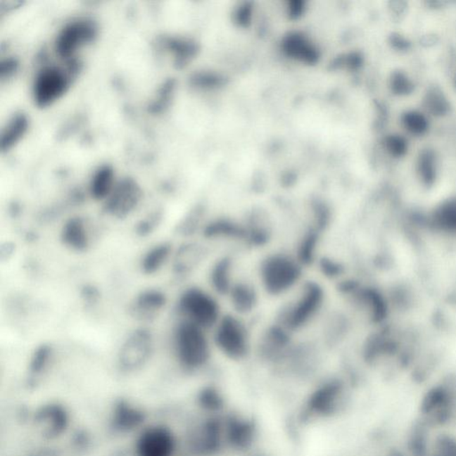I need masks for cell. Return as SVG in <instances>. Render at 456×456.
<instances>
[{
    "mask_svg": "<svg viewBox=\"0 0 456 456\" xmlns=\"http://www.w3.org/2000/svg\"><path fill=\"white\" fill-rule=\"evenodd\" d=\"M177 360L186 370L196 371L208 363L210 345L205 330L189 321L180 322L173 335Z\"/></svg>",
    "mask_w": 456,
    "mask_h": 456,
    "instance_id": "6da1fadb",
    "label": "cell"
},
{
    "mask_svg": "<svg viewBox=\"0 0 456 456\" xmlns=\"http://www.w3.org/2000/svg\"><path fill=\"white\" fill-rule=\"evenodd\" d=\"M419 171L424 179L430 180L435 176L436 160L433 153L426 151L421 154L418 163Z\"/></svg>",
    "mask_w": 456,
    "mask_h": 456,
    "instance_id": "7402d4cb",
    "label": "cell"
},
{
    "mask_svg": "<svg viewBox=\"0 0 456 456\" xmlns=\"http://www.w3.org/2000/svg\"><path fill=\"white\" fill-rule=\"evenodd\" d=\"M300 276V265L286 254L270 255L261 264V281L265 290L274 296H279L293 289Z\"/></svg>",
    "mask_w": 456,
    "mask_h": 456,
    "instance_id": "7a4b0ae2",
    "label": "cell"
},
{
    "mask_svg": "<svg viewBox=\"0 0 456 456\" xmlns=\"http://www.w3.org/2000/svg\"><path fill=\"white\" fill-rule=\"evenodd\" d=\"M230 267L229 261L223 260L213 268V273H211V281L217 291L229 293L232 288L233 284H230Z\"/></svg>",
    "mask_w": 456,
    "mask_h": 456,
    "instance_id": "d6986e66",
    "label": "cell"
},
{
    "mask_svg": "<svg viewBox=\"0 0 456 456\" xmlns=\"http://www.w3.org/2000/svg\"><path fill=\"white\" fill-rule=\"evenodd\" d=\"M61 238L63 244L75 251H84L89 246V234L82 217H72L63 224Z\"/></svg>",
    "mask_w": 456,
    "mask_h": 456,
    "instance_id": "4fadbf2b",
    "label": "cell"
},
{
    "mask_svg": "<svg viewBox=\"0 0 456 456\" xmlns=\"http://www.w3.org/2000/svg\"><path fill=\"white\" fill-rule=\"evenodd\" d=\"M323 291L318 285H306L283 315L284 323L290 329H298L311 321L323 303Z\"/></svg>",
    "mask_w": 456,
    "mask_h": 456,
    "instance_id": "8992f818",
    "label": "cell"
},
{
    "mask_svg": "<svg viewBox=\"0 0 456 456\" xmlns=\"http://www.w3.org/2000/svg\"><path fill=\"white\" fill-rule=\"evenodd\" d=\"M69 84V76L57 67H46L40 70L33 87L37 105L42 107L51 105L66 92Z\"/></svg>",
    "mask_w": 456,
    "mask_h": 456,
    "instance_id": "52a82bcc",
    "label": "cell"
},
{
    "mask_svg": "<svg viewBox=\"0 0 456 456\" xmlns=\"http://www.w3.org/2000/svg\"><path fill=\"white\" fill-rule=\"evenodd\" d=\"M234 308L241 313H248L257 303V294L250 284L240 283L233 285L229 291Z\"/></svg>",
    "mask_w": 456,
    "mask_h": 456,
    "instance_id": "2e32d148",
    "label": "cell"
},
{
    "mask_svg": "<svg viewBox=\"0 0 456 456\" xmlns=\"http://www.w3.org/2000/svg\"><path fill=\"white\" fill-rule=\"evenodd\" d=\"M392 87L394 91L399 95H405L410 93L412 90V84L403 73L398 72L392 80Z\"/></svg>",
    "mask_w": 456,
    "mask_h": 456,
    "instance_id": "603a6c76",
    "label": "cell"
},
{
    "mask_svg": "<svg viewBox=\"0 0 456 456\" xmlns=\"http://www.w3.org/2000/svg\"><path fill=\"white\" fill-rule=\"evenodd\" d=\"M166 304V297L156 290L144 291L137 298L135 308L143 316H151L156 311L162 310Z\"/></svg>",
    "mask_w": 456,
    "mask_h": 456,
    "instance_id": "e0dca14e",
    "label": "cell"
},
{
    "mask_svg": "<svg viewBox=\"0 0 456 456\" xmlns=\"http://www.w3.org/2000/svg\"><path fill=\"white\" fill-rule=\"evenodd\" d=\"M95 36L96 28L91 23L77 21L70 23L57 37L56 52L63 59H72L77 50L92 42Z\"/></svg>",
    "mask_w": 456,
    "mask_h": 456,
    "instance_id": "9c48e42d",
    "label": "cell"
},
{
    "mask_svg": "<svg viewBox=\"0 0 456 456\" xmlns=\"http://www.w3.org/2000/svg\"><path fill=\"white\" fill-rule=\"evenodd\" d=\"M142 197L140 187L132 179L117 183L106 200V210L110 216L124 219L136 209Z\"/></svg>",
    "mask_w": 456,
    "mask_h": 456,
    "instance_id": "ba28073f",
    "label": "cell"
},
{
    "mask_svg": "<svg viewBox=\"0 0 456 456\" xmlns=\"http://www.w3.org/2000/svg\"><path fill=\"white\" fill-rule=\"evenodd\" d=\"M214 341L221 353L232 360H241L250 350V335L246 325L237 317H221L216 324Z\"/></svg>",
    "mask_w": 456,
    "mask_h": 456,
    "instance_id": "277c9868",
    "label": "cell"
},
{
    "mask_svg": "<svg viewBox=\"0 0 456 456\" xmlns=\"http://www.w3.org/2000/svg\"><path fill=\"white\" fill-rule=\"evenodd\" d=\"M342 387L336 382H330L320 387L312 394L308 401V409L315 415L324 417L334 414L342 405Z\"/></svg>",
    "mask_w": 456,
    "mask_h": 456,
    "instance_id": "30bf717a",
    "label": "cell"
},
{
    "mask_svg": "<svg viewBox=\"0 0 456 456\" xmlns=\"http://www.w3.org/2000/svg\"><path fill=\"white\" fill-rule=\"evenodd\" d=\"M179 310L184 320L205 331L215 327L222 317L215 298L199 288H190L181 295Z\"/></svg>",
    "mask_w": 456,
    "mask_h": 456,
    "instance_id": "3957f363",
    "label": "cell"
},
{
    "mask_svg": "<svg viewBox=\"0 0 456 456\" xmlns=\"http://www.w3.org/2000/svg\"><path fill=\"white\" fill-rule=\"evenodd\" d=\"M224 443L234 448L249 447L254 441L255 427L250 421L243 417H233L223 422Z\"/></svg>",
    "mask_w": 456,
    "mask_h": 456,
    "instance_id": "7c38bea8",
    "label": "cell"
},
{
    "mask_svg": "<svg viewBox=\"0 0 456 456\" xmlns=\"http://www.w3.org/2000/svg\"><path fill=\"white\" fill-rule=\"evenodd\" d=\"M170 253L171 247L167 243H159L151 248L141 262L144 273L152 274L158 272L169 260Z\"/></svg>",
    "mask_w": 456,
    "mask_h": 456,
    "instance_id": "5bb4252c",
    "label": "cell"
},
{
    "mask_svg": "<svg viewBox=\"0 0 456 456\" xmlns=\"http://www.w3.org/2000/svg\"><path fill=\"white\" fill-rule=\"evenodd\" d=\"M387 147L388 151L395 156H404L407 150V142L404 139L399 136H392L387 140Z\"/></svg>",
    "mask_w": 456,
    "mask_h": 456,
    "instance_id": "cb8c5ba5",
    "label": "cell"
},
{
    "mask_svg": "<svg viewBox=\"0 0 456 456\" xmlns=\"http://www.w3.org/2000/svg\"><path fill=\"white\" fill-rule=\"evenodd\" d=\"M177 436L169 426L154 424L143 428L134 443V456H176Z\"/></svg>",
    "mask_w": 456,
    "mask_h": 456,
    "instance_id": "5b68a950",
    "label": "cell"
},
{
    "mask_svg": "<svg viewBox=\"0 0 456 456\" xmlns=\"http://www.w3.org/2000/svg\"><path fill=\"white\" fill-rule=\"evenodd\" d=\"M27 127H28V120H27L25 116H15L3 132L1 149L6 151L11 148L25 133Z\"/></svg>",
    "mask_w": 456,
    "mask_h": 456,
    "instance_id": "ac0fdd59",
    "label": "cell"
},
{
    "mask_svg": "<svg viewBox=\"0 0 456 456\" xmlns=\"http://www.w3.org/2000/svg\"><path fill=\"white\" fill-rule=\"evenodd\" d=\"M405 129L414 135H422L427 132L429 123L424 114L415 110L405 113L402 118Z\"/></svg>",
    "mask_w": 456,
    "mask_h": 456,
    "instance_id": "ffe728a7",
    "label": "cell"
},
{
    "mask_svg": "<svg viewBox=\"0 0 456 456\" xmlns=\"http://www.w3.org/2000/svg\"><path fill=\"white\" fill-rule=\"evenodd\" d=\"M455 87H456V76H455Z\"/></svg>",
    "mask_w": 456,
    "mask_h": 456,
    "instance_id": "d4e9b609",
    "label": "cell"
},
{
    "mask_svg": "<svg viewBox=\"0 0 456 456\" xmlns=\"http://www.w3.org/2000/svg\"><path fill=\"white\" fill-rule=\"evenodd\" d=\"M153 337L148 331H134L127 338L122 350V358L126 365H135L148 357L152 352Z\"/></svg>",
    "mask_w": 456,
    "mask_h": 456,
    "instance_id": "8fae6325",
    "label": "cell"
},
{
    "mask_svg": "<svg viewBox=\"0 0 456 456\" xmlns=\"http://www.w3.org/2000/svg\"><path fill=\"white\" fill-rule=\"evenodd\" d=\"M426 106L436 115H442L448 112V102L443 94L438 89H432L425 99Z\"/></svg>",
    "mask_w": 456,
    "mask_h": 456,
    "instance_id": "44dd1931",
    "label": "cell"
},
{
    "mask_svg": "<svg viewBox=\"0 0 456 456\" xmlns=\"http://www.w3.org/2000/svg\"><path fill=\"white\" fill-rule=\"evenodd\" d=\"M115 184L113 170L109 167H103L93 177L90 184V194L94 199L106 201Z\"/></svg>",
    "mask_w": 456,
    "mask_h": 456,
    "instance_id": "9a60e30c",
    "label": "cell"
}]
</instances>
